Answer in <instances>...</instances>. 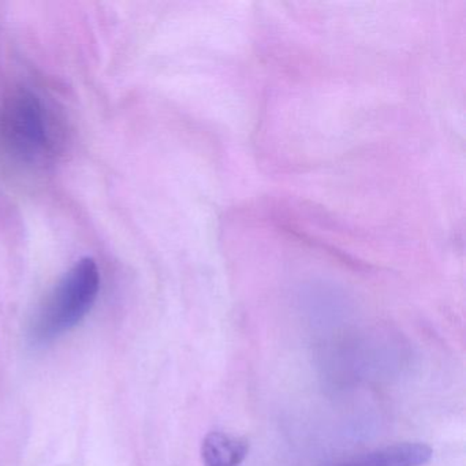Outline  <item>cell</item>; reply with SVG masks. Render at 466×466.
Wrapping results in <instances>:
<instances>
[{
  "label": "cell",
  "mask_w": 466,
  "mask_h": 466,
  "mask_svg": "<svg viewBox=\"0 0 466 466\" xmlns=\"http://www.w3.org/2000/svg\"><path fill=\"white\" fill-rule=\"evenodd\" d=\"M99 290L96 261L81 258L59 279L32 316L28 329L31 342L46 345L75 329L91 312Z\"/></svg>",
  "instance_id": "6da1fadb"
},
{
  "label": "cell",
  "mask_w": 466,
  "mask_h": 466,
  "mask_svg": "<svg viewBox=\"0 0 466 466\" xmlns=\"http://www.w3.org/2000/svg\"><path fill=\"white\" fill-rule=\"evenodd\" d=\"M0 135L7 151L18 162L36 165L50 151L47 114L39 97L15 92L0 110Z\"/></svg>",
  "instance_id": "7a4b0ae2"
},
{
  "label": "cell",
  "mask_w": 466,
  "mask_h": 466,
  "mask_svg": "<svg viewBox=\"0 0 466 466\" xmlns=\"http://www.w3.org/2000/svg\"><path fill=\"white\" fill-rule=\"evenodd\" d=\"M432 449L424 443H398L367 452L338 466H424Z\"/></svg>",
  "instance_id": "3957f363"
},
{
  "label": "cell",
  "mask_w": 466,
  "mask_h": 466,
  "mask_svg": "<svg viewBox=\"0 0 466 466\" xmlns=\"http://www.w3.org/2000/svg\"><path fill=\"white\" fill-rule=\"evenodd\" d=\"M248 451L247 441L220 431L209 432L201 444L204 466H241Z\"/></svg>",
  "instance_id": "277c9868"
}]
</instances>
